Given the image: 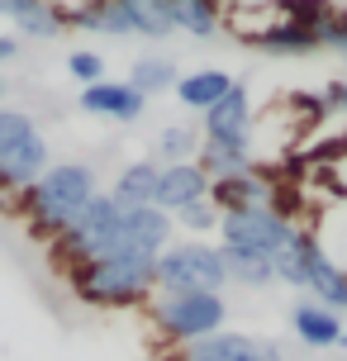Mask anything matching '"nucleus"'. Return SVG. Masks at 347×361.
Here are the masks:
<instances>
[{"label": "nucleus", "instance_id": "nucleus-13", "mask_svg": "<svg viewBox=\"0 0 347 361\" xmlns=\"http://www.w3.org/2000/svg\"><path fill=\"white\" fill-rule=\"evenodd\" d=\"M81 109L86 114H105V119H119V124H133L147 109V100L124 81H95V86L81 90Z\"/></svg>", "mask_w": 347, "mask_h": 361}, {"label": "nucleus", "instance_id": "nucleus-25", "mask_svg": "<svg viewBox=\"0 0 347 361\" xmlns=\"http://www.w3.org/2000/svg\"><path fill=\"white\" fill-rule=\"evenodd\" d=\"M176 219H181L190 233H209V228H219V209H214L209 200H195V204H185Z\"/></svg>", "mask_w": 347, "mask_h": 361}, {"label": "nucleus", "instance_id": "nucleus-5", "mask_svg": "<svg viewBox=\"0 0 347 361\" xmlns=\"http://www.w3.org/2000/svg\"><path fill=\"white\" fill-rule=\"evenodd\" d=\"M157 286L166 295L176 290H205V295H219L229 286V267L224 252L209 243H185V247H166L157 252Z\"/></svg>", "mask_w": 347, "mask_h": 361}, {"label": "nucleus", "instance_id": "nucleus-23", "mask_svg": "<svg viewBox=\"0 0 347 361\" xmlns=\"http://www.w3.org/2000/svg\"><path fill=\"white\" fill-rule=\"evenodd\" d=\"M224 252V247H219ZM224 267H229V281H243V286H272V262L262 257H238V252H224Z\"/></svg>", "mask_w": 347, "mask_h": 361}, {"label": "nucleus", "instance_id": "nucleus-26", "mask_svg": "<svg viewBox=\"0 0 347 361\" xmlns=\"http://www.w3.org/2000/svg\"><path fill=\"white\" fill-rule=\"evenodd\" d=\"M319 100H324V109H347V86H343V81H333V86H324Z\"/></svg>", "mask_w": 347, "mask_h": 361}, {"label": "nucleus", "instance_id": "nucleus-15", "mask_svg": "<svg viewBox=\"0 0 347 361\" xmlns=\"http://www.w3.org/2000/svg\"><path fill=\"white\" fill-rule=\"evenodd\" d=\"M0 19H15L19 34H29V38H53L67 29L57 5H43V0H0Z\"/></svg>", "mask_w": 347, "mask_h": 361}, {"label": "nucleus", "instance_id": "nucleus-21", "mask_svg": "<svg viewBox=\"0 0 347 361\" xmlns=\"http://www.w3.org/2000/svg\"><path fill=\"white\" fill-rule=\"evenodd\" d=\"M195 152H200V138H195L190 128H181V124H166L162 133H157V157H162L166 166L195 162Z\"/></svg>", "mask_w": 347, "mask_h": 361}, {"label": "nucleus", "instance_id": "nucleus-2", "mask_svg": "<svg viewBox=\"0 0 347 361\" xmlns=\"http://www.w3.org/2000/svg\"><path fill=\"white\" fill-rule=\"evenodd\" d=\"M72 290L86 305H138L147 300V290L157 286V257L133 252V247H114V252L67 267Z\"/></svg>", "mask_w": 347, "mask_h": 361}, {"label": "nucleus", "instance_id": "nucleus-7", "mask_svg": "<svg viewBox=\"0 0 347 361\" xmlns=\"http://www.w3.org/2000/svg\"><path fill=\"white\" fill-rule=\"evenodd\" d=\"M219 233H224V252L238 257H262L272 262L286 243H291L295 224L291 219L272 214L267 204H252V209H233V214H219Z\"/></svg>", "mask_w": 347, "mask_h": 361}, {"label": "nucleus", "instance_id": "nucleus-18", "mask_svg": "<svg viewBox=\"0 0 347 361\" xmlns=\"http://www.w3.org/2000/svg\"><path fill=\"white\" fill-rule=\"evenodd\" d=\"M229 86H233V76L229 72H214V67H205V72H190L176 81V100H181L185 109H209L214 100H224L229 95Z\"/></svg>", "mask_w": 347, "mask_h": 361}, {"label": "nucleus", "instance_id": "nucleus-22", "mask_svg": "<svg viewBox=\"0 0 347 361\" xmlns=\"http://www.w3.org/2000/svg\"><path fill=\"white\" fill-rule=\"evenodd\" d=\"M314 34H319V48H338V53H347V10L319 5V10H314Z\"/></svg>", "mask_w": 347, "mask_h": 361}, {"label": "nucleus", "instance_id": "nucleus-14", "mask_svg": "<svg viewBox=\"0 0 347 361\" xmlns=\"http://www.w3.org/2000/svg\"><path fill=\"white\" fill-rule=\"evenodd\" d=\"M272 195V185L267 180H257L252 171H243V176H224V180H209V204L219 209V214H233V209H252V204H267Z\"/></svg>", "mask_w": 347, "mask_h": 361}, {"label": "nucleus", "instance_id": "nucleus-1", "mask_svg": "<svg viewBox=\"0 0 347 361\" xmlns=\"http://www.w3.org/2000/svg\"><path fill=\"white\" fill-rule=\"evenodd\" d=\"M91 195H95V171H91V166L57 162V166H48L34 185H24V190H19L15 209L29 219V228H34V233L57 238L76 214H81V209H86V204H91Z\"/></svg>", "mask_w": 347, "mask_h": 361}, {"label": "nucleus", "instance_id": "nucleus-29", "mask_svg": "<svg viewBox=\"0 0 347 361\" xmlns=\"http://www.w3.org/2000/svg\"><path fill=\"white\" fill-rule=\"evenodd\" d=\"M0 95H5V86H0Z\"/></svg>", "mask_w": 347, "mask_h": 361}, {"label": "nucleus", "instance_id": "nucleus-6", "mask_svg": "<svg viewBox=\"0 0 347 361\" xmlns=\"http://www.w3.org/2000/svg\"><path fill=\"white\" fill-rule=\"evenodd\" d=\"M152 319L162 328L166 338H176V343H200V338H214L229 319V309H224L219 295H205V290H176V295H162L157 309H152Z\"/></svg>", "mask_w": 347, "mask_h": 361}, {"label": "nucleus", "instance_id": "nucleus-20", "mask_svg": "<svg viewBox=\"0 0 347 361\" xmlns=\"http://www.w3.org/2000/svg\"><path fill=\"white\" fill-rule=\"evenodd\" d=\"M124 86H133L143 100H147V95H162L166 86H176V67H171L166 57H138Z\"/></svg>", "mask_w": 347, "mask_h": 361}, {"label": "nucleus", "instance_id": "nucleus-27", "mask_svg": "<svg viewBox=\"0 0 347 361\" xmlns=\"http://www.w3.org/2000/svg\"><path fill=\"white\" fill-rule=\"evenodd\" d=\"M15 53H19V43L10 34H0V62H15Z\"/></svg>", "mask_w": 347, "mask_h": 361}, {"label": "nucleus", "instance_id": "nucleus-19", "mask_svg": "<svg viewBox=\"0 0 347 361\" xmlns=\"http://www.w3.org/2000/svg\"><path fill=\"white\" fill-rule=\"evenodd\" d=\"M166 10H171V29H185V34H214L224 19H219V5H209V0H166Z\"/></svg>", "mask_w": 347, "mask_h": 361}, {"label": "nucleus", "instance_id": "nucleus-11", "mask_svg": "<svg viewBox=\"0 0 347 361\" xmlns=\"http://www.w3.org/2000/svg\"><path fill=\"white\" fill-rule=\"evenodd\" d=\"M166 238H171V219H166L162 209H152V204L119 214V247L157 257V252H166Z\"/></svg>", "mask_w": 347, "mask_h": 361}, {"label": "nucleus", "instance_id": "nucleus-10", "mask_svg": "<svg viewBox=\"0 0 347 361\" xmlns=\"http://www.w3.org/2000/svg\"><path fill=\"white\" fill-rule=\"evenodd\" d=\"M176 361H281V347L248 338V333H214V338L190 343Z\"/></svg>", "mask_w": 347, "mask_h": 361}, {"label": "nucleus", "instance_id": "nucleus-16", "mask_svg": "<svg viewBox=\"0 0 347 361\" xmlns=\"http://www.w3.org/2000/svg\"><path fill=\"white\" fill-rule=\"evenodd\" d=\"M291 324H295V333H300L305 347H338V338L347 333L343 319H338L333 309H324V305H295Z\"/></svg>", "mask_w": 347, "mask_h": 361}, {"label": "nucleus", "instance_id": "nucleus-9", "mask_svg": "<svg viewBox=\"0 0 347 361\" xmlns=\"http://www.w3.org/2000/svg\"><path fill=\"white\" fill-rule=\"evenodd\" d=\"M209 195V180L195 162H181V166H157V185H152V209H162L166 219L181 214L185 204Z\"/></svg>", "mask_w": 347, "mask_h": 361}, {"label": "nucleus", "instance_id": "nucleus-3", "mask_svg": "<svg viewBox=\"0 0 347 361\" xmlns=\"http://www.w3.org/2000/svg\"><path fill=\"white\" fill-rule=\"evenodd\" d=\"M119 214H124V209H119L110 195L95 190L91 204L53 238V257L67 262V267H81V262H95V257L114 252V247H119Z\"/></svg>", "mask_w": 347, "mask_h": 361}, {"label": "nucleus", "instance_id": "nucleus-24", "mask_svg": "<svg viewBox=\"0 0 347 361\" xmlns=\"http://www.w3.org/2000/svg\"><path fill=\"white\" fill-rule=\"evenodd\" d=\"M67 72H72L81 86H95V81H105V57L100 53H72L67 57Z\"/></svg>", "mask_w": 347, "mask_h": 361}, {"label": "nucleus", "instance_id": "nucleus-8", "mask_svg": "<svg viewBox=\"0 0 347 361\" xmlns=\"http://www.w3.org/2000/svg\"><path fill=\"white\" fill-rule=\"evenodd\" d=\"M248 124H252L248 86H243V81H233L224 100H214V105L205 109V138H200V147H224V152H248V143H252V133H248Z\"/></svg>", "mask_w": 347, "mask_h": 361}, {"label": "nucleus", "instance_id": "nucleus-17", "mask_svg": "<svg viewBox=\"0 0 347 361\" xmlns=\"http://www.w3.org/2000/svg\"><path fill=\"white\" fill-rule=\"evenodd\" d=\"M152 185H157V162L143 157V162H128L124 171H119L110 200L119 209H143V204H152Z\"/></svg>", "mask_w": 347, "mask_h": 361}, {"label": "nucleus", "instance_id": "nucleus-12", "mask_svg": "<svg viewBox=\"0 0 347 361\" xmlns=\"http://www.w3.org/2000/svg\"><path fill=\"white\" fill-rule=\"evenodd\" d=\"M305 290H319L324 309H347V276L329 262V252L319 247V238L305 233Z\"/></svg>", "mask_w": 347, "mask_h": 361}, {"label": "nucleus", "instance_id": "nucleus-28", "mask_svg": "<svg viewBox=\"0 0 347 361\" xmlns=\"http://www.w3.org/2000/svg\"><path fill=\"white\" fill-rule=\"evenodd\" d=\"M338 347H343V352H347V333H343V338H338Z\"/></svg>", "mask_w": 347, "mask_h": 361}, {"label": "nucleus", "instance_id": "nucleus-4", "mask_svg": "<svg viewBox=\"0 0 347 361\" xmlns=\"http://www.w3.org/2000/svg\"><path fill=\"white\" fill-rule=\"evenodd\" d=\"M48 171V143L29 114L0 109V190H24Z\"/></svg>", "mask_w": 347, "mask_h": 361}]
</instances>
